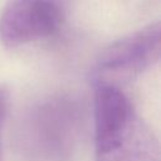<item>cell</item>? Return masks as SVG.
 Returning a JSON list of instances; mask_svg holds the SVG:
<instances>
[{"label":"cell","instance_id":"cell-1","mask_svg":"<svg viewBox=\"0 0 161 161\" xmlns=\"http://www.w3.org/2000/svg\"><path fill=\"white\" fill-rule=\"evenodd\" d=\"M93 113L94 161H160L156 135L118 87L96 86Z\"/></svg>","mask_w":161,"mask_h":161},{"label":"cell","instance_id":"cell-2","mask_svg":"<svg viewBox=\"0 0 161 161\" xmlns=\"http://www.w3.org/2000/svg\"><path fill=\"white\" fill-rule=\"evenodd\" d=\"M79 103L68 96L45 98L24 114L18 147L28 161H68L82 127Z\"/></svg>","mask_w":161,"mask_h":161},{"label":"cell","instance_id":"cell-3","mask_svg":"<svg viewBox=\"0 0 161 161\" xmlns=\"http://www.w3.org/2000/svg\"><path fill=\"white\" fill-rule=\"evenodd\" d=\"M161 29L148 24L109 44L97 58L92 79L94 86L118 87L141 75L160 59Z\"/></svg>","mask_w":161,"mask_h":161},{"label":"cell","instance_id":"cell-4","mask_svg":"<svg viewBox=\"0 0 161 161\" xmlns=\"http://www.w3.org/2000/svg\"><path fill=\"white\" fill-rule=\"evenodd\" d=\"M73 0H9L0 15V42L15 48L49 38L65 23Z\"/></svg>","mask_w":161,"mask_h":161},{"label":"cell","instance_id":"cell-5","mask_svg":"<svg viewBox=\"0 0 161 161\" xmlns=\"http://www.w3.org/2000/svg\"><path fill=\"white\" fill-rule=\"evenodd\" d=\"M8 92L5 88L0 87V125L4 119V116H5V112H6V108H8Z\"/></svg>","mask_w":161,"mask_h":161}]
</instances>
